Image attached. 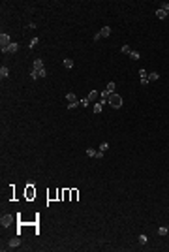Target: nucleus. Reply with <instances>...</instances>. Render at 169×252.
<instances>
[{
	"instance_id": "1",
	"label": "nucleus",
	"mask_w": 169,
	"mask_h": 252,
	"mask_svg": "<svg viewBox=\"0 0 169 252\" xmlns=\"http://www.w3.org/2000/svg\"><path fill=\"white\" fill-rule=\"evenodd\" d=\"M47 75V70H45V66H43V60L42 58H36L34 64H32V70H30V77L34 79H39V77H45Z\"/></svg>"
},
{
	"instance_id": "2",
	"label": "nucleus",
	"mask_w": 169,
	"mask_h": 252,
	"mask_svg": "<svg viewBox=\"0 0 169 252\" xmlns=\"http://www.w3.org/2000/svg\"><path fill=\"white\" fill-rule=\"evenodd\" d=\"M109 106H113L115 109H118V107H122V96H118L116 92H113L109 96Z\"/></svg>"
},
{
	"instance_id": "3",
	"label": "nucleus",
	"mask_w": 169,
	"mask_h": 252,
	"mask_svg": "<svg viewBox=\"0 0 169 252\" xmlns=\"http://www.w3.org/2000/svg\"><path fill=\"white\" fill-rule=\"evenodd\" d=\"M98 96H100V92H98V90H90V92H88V96H87V98H84L83 102H81V106H83V107H87L88 103H90V102H94V100L98 98Z\"/></svg>"
},
{
	"instance_id": "4",
	"label": "nucleus",
	"mask_w": 169,
	"mask_h": 252,
	"mask_svg": "<svg viewBox=\"0 0 169 252\" xmlns=\"http://www.w3.org/2000/svg\"><path fill=\"white\" fill-rule=\"evenodd\" d=\"M10 43H11L10 36H8V34H4V32H2V34H0V47H2V49H6V47L10 45Z\"/></svg>"
},
{
	"instance_id": "5",
	"label": "nucleus",
	"mask_w": 169,
	"mask_h": 252,
	"mask_svg": "<svg viewBox=\"0 0 169 252\" xmlns=\"http://www.w3.org/2000/svg\"><path fill=\"white\" fill-rule=\"evenodd\" d=\"M17 246H21V239H19V235H17V237H13L10 243H8V249H10V250H15Z\"/></svg>"
},
{
	"instance_id": "6",
	"label": "nucleus",
	"mask_w": 169,
	"mask_h": 252,
	"mask_svg": "<svg viewBox=\"0 0 169 252\" xmlns=\"http://www.w3.org/2000/svg\"><path fill=\"white\" fill-rule=\"evenodd\" d=\"M17 49H19V43H15V42H11V43H10V45H8V47H6V49H2V53H10V55H11V53H15V51H17Z\"/></svg>"
},
{
	"instance_id": "7",
	"label": "nucleus",
	"mask_w": 169,
	"mask_h": 252,
	"mask_svg": "<svg viewBox=\"0 0 169 252\" xmlns=\"http://www.w3.org/2000/svg\"><path fill=\"white\" fill-rule=\"evenodd\" d=\"M11 222H13V217H11V215H4V217L0 218V224H2L4 228H8Z\"/></svg>"
},
{
	"instance_id": "8",
	"label": "nucleus",
	"mask_w": 169,
	"mask_h": 252,
	"mask_svg": "<svg viewBox=\"0 0 169 252\" xmlns=\"http://www.w3.org/2000/svg\"><path fill=\"white\" fill-rule=\"evenodd\" d=\"M34 186H36V185H32V183L26 186V199H32V198L36 196V188H34Z\"/></svg>"
},
{
	"instance_id": "9",
	"label": "nucleus",
	"mask_w": 169,
	"mask_h": 252,
	"mask_svg": "<svg viewBox=\"0 0 169 252\" xmlns=\"http://www.w3.org/2000/svg\"><path fill=\"white\" fill-rule=\"evenodd\" d=\"M139 75H141V85L147 87V85H148V74H147L145 70H139Z\"/></svg>"
},
{
	"instance_id": "10",
	"label": "nucleus",
	"mask_w": 169,
	"mask_h": 252,
	"mask_svg": "<svg viewBox=\"0 0 169 252\" xmlns=\"http://www.w3.org/2000/svg\"><path fill=\"white\" fill-rule=\"evenodd\" d=\"M109 96H111V92L103 90V92L100 94V103H107V102H109Z\"/></svg>"
},
{
	"instance_id": "11",
	"label": "nucleus",
	"mask_w": 169,
	"mask_h": 252,
	"mask_svg": "<svg viewBox=\"0 0 169 252\" xmlns=\"http://www.w3.org/2000/svg\"><path fill=\"white\" fill-rule=\"evenodd\" d=\"M98 34H100V38H107V36L111 34V28H109V26H103V28L100 30Z\"/></svg>"
},
{
	"instance_id": "12",
	"label": "nucleus",
	"mask_w": 169,
	"mask_h": 252,
	"mask_svg": "<svg viewBox=\"0 0 169 252\" xmlns=\"http://www.w3.org/2000/svg\"><path fill=\"white\" fill-rule=\"evenodd\" d=\"M66 100H68V103H75V102H79L77 96H75L73 92H68V94H66Z\"/></svg>"
},
{
	"instance_id": "13",
	"label": "nucleus",
	"mask_w": 169,
	"mask_h": 252,
	"mask_svg": "<svg viewBox=\"0 0 169 252\" xmlns=\"http://www.w3.org/2000/svg\"><path fill=\"white\" fill-rule=\"evenodd\" d=\"M156 17H158V19H166L167 17V11L163 10V8H160V10H156Z\"/></svg>"
},
{
	"instance_id": "14",
	"label": "nucleus",
	"mask_w": 169,
	"mask_h": 252,
	"mask_svg": "<svg viewBox=\"0 0 169 252\" xmlns=\"http://www.w3.org/2000/svg\"><path fill=\"white\" fill-rule=\"evenodd\" d=\"M115 89H116V85H115V81H109V83H107V87H105V90H107V92H115Z\"/></svg>"
},
{
	"instance_id": "15",
	"label": "nucleus",
	"mask_w": 169,
	"mask_h": 252,
	"mask_svg": "<svg viewBox=\"0 0 169 252\" xmlns=\"http://www.w3.org/2000/svg\"><path fill=\"white\" fill-rule=\"evenodd\" d=\"M8 75H10V70H8L6 66H2V68H0V77H2V79H6Z\"/></svg>"
},
{
	"instance_id": "16",
	"label": "nucleus",
	"mask_w": 169,
	"mask_h": 252,
	"mask_svg": "<svg viewBox=\"0 0 169 252\" xmlns=\"http://www.w3.org/2000/svg\"><path fill=\"white\" fill-rule=\"evenodd\" d=\"M156 79H160V74H158V72H152V74H148V83H150V81H156Z\"/></svg>"
},
{
	"instance_id": "17",
	"label": "nucleus",
	"mask_w": 169,
	"mask_h": 252,
	"mask_svg": "<svg viewBox=\"0 0 169 252\" xmlns=\"http://www.w3.org/2000/svg\"><path fill=\"white\" fill-rule=\"evenodd\" d=\"M130 58H132V60H139L141 55L137 53V51H132V53H130Z\"/></svg>"
},
{
	"instance_id": "18",
	"label": "nucleus",
	"mask_w": 169,
	"mask_h": 252,
	"mask_svg": "<svg viewBox=\"0 0 169 252\" xmlns=\"http://www.w3.org/2000/svg\"><path fill=\"white\" fill-rule=\"evenodd\" d=\"M102 107H103V103H94V113H102Z\"/></svg>"
},
{
	"instance_id": "19",
	"label": "nucleus",
	"mask_w": 169,
	"mask_h": 252,
	"mask_svg": "<svg viewBox=\"0 0 169 252\" xmlns=\"http://www.w3.org/2000/svg\"><path fill=\"white\" fill-rule=\"evenodd\" d=\"M120 51H122V53H124V55H130V53H132V49H130V45H126V43H124V45H122V49H120Z\"/></svg>"
},
{
	"instance_id": "20",
	"label": "nucleus",
	"mask_w": 169,
	"mask_h": 252,
	"mask_svg": "<svg viewBox=\"0 0 169 252\" xmlns=\"http://www.w3.org/2000/svg\"><path fill=\"white\" fill-rule=\"evenodd\" d=\"M64 66H66V68H73V60H71V58H64Z\"/></svg>"
},
{
	"instance_id": "21",
	"label": "nucleus",
	"mask_w": 169,
	"mask_h": 252,
	"mask_svg": "<svg viewBox=\"0 0 169 252\" xmlns=\"http://www.w3.org/2000/svg\"><path fill=\"white\" fill-rule=\"evenodd\" d=\"M36 45H38V38H32V40H30V43H28V47H30V49H34Z\"/></svg>"
},
{
	"instance_id": "22",
	"label": "nucleus",
	"mask_w": 169,
	"mask_h": 252,
	"mask_svg": "<svg viewBox=\"0 0 169 252\" xmlns=\"http://www.w3.org/2000/svg\"><path fill=\"white\" fill-rule=\"evenodd\" d=\"M87 154H88V156H92V158H94V156H96V151L92 149V147H88V149H87Z\"/></svg>"
},
{
	"instance_id": "23",
	"label": "nucleus",
	"mask_w": 169,
	"mask_h": 252,
	"mask_svg": "<svg viewBox=\"0 0 169 252\" xmlns=\"http://www.w3.org/2000/svg\"><path fill=\"white\" fill-rule=\"evenodd\" d=\"M158 233H160V235H167V233H169V230H167V228H163V226H162V228L158 230Z\"/></svg>"
},
{
	"instance_id": "24",
	"label": "nucleus",
	"mask_w": 169,
	"mask_h": 252,
	"mask_svg": "<svg viewBox=\"0 0 169 252\" xmlns=\"http://www.w3.org/2000/svg\"><path fill=\"white\" fill-rule=\"evenodd\" d=\"M77 198H79V192L77 190H71V201H75Z\"/></svg>"
},
{
	"instance_id": "25",
	"label": "nucleus",
	"mask_w": 169,
	"mask_h": 252,
	"mask_svg": "<svg viewBox=\"0 0 169 252\" xmlns=\"http://www.w3.org/2000/svg\"><path fill=\"white\" fill-rule=\"evenodd\" d=\"M107 149H109V143H102V145H100V151H103V153H105Z\"/></svg>"
},
{
	"instance_id": "26",
	"label": "nucleus",
	"mask_w": 169,
	"mask_h": 252,
	"mask_svg": "<svg viewBox=\"0 0 169 252\" xmlns=\"http://www.w3.org/2000/svg\"><path fill=\"white\" fill-rule=\"evenodd\" d=\"M139 243L145 245V243H147V235H139Z\"/></svg>"
},
{
	"instance_id": "27",
	"label": "nucleus",
	"mask_w": 169,
	"mask_h": 252,
	"mask_svg": "<svg viewBox=\"0 0 169 252\" xmlns=\"http://www.w3.org/2000/svg\"><path fill=\"white\" fill-rule=\"evenodd\" d=\"M94 158H98V160L103 158V151H96V156H94Z\"/></svg>"
},
{
	"instance_id": "28",
	"label": "nucleus",
	"mask_w": 169,
	"mask_h": 252,
	"mask_svg": "<svg viewBox=\"0 0 169 252\" xmlns=\"http://www.w3.org/2000/svg\"><path fill=\"white\" fill-rule=\"evenodd\" d=\"M162 8L167 11V17H169V4H162Z\"/></svg>"
}]
</instances>
